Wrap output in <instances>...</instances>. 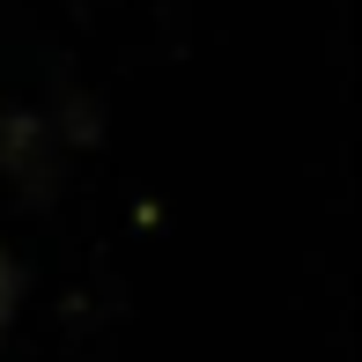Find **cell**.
Masks as SVG:
<instances>
[{
    "instance_id": "obj_1",
    "label": "cell",
    "mask_w": 362,
    "mask_h": 362,
    "mask_svg": "<svg viewBox=\"0 0 362 362\" xmlns=\"http://www.w3.org/2000/svg\"><path fill=\"white\" fill-rule=\"evenodd\" d=\"M15 288H23V274H15V259L0 252V333H8V318H15Z\"/></svg>"
}]
</instances>
